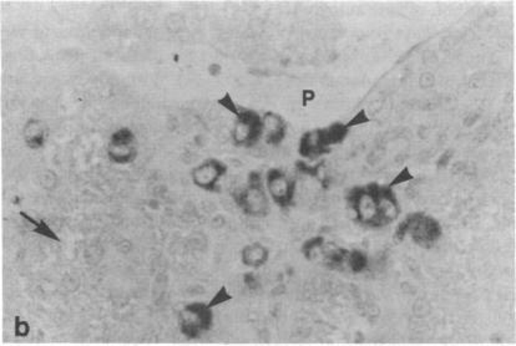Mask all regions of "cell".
<instances>
[{
  "label": "cell",
  "mask_w": 516,
  "mask_h": 346,
  "mask_svg": "<svg viewBox=\"0 0 516 346\" xmlns=\"http://www.w3.org/2000/svg\"><path fill=\"white\" fill-rule=\"evenodd\" d=\"M347 262L349 263L352 270L362 272L367 267L368 261L362 251H353V253H348Z\"/></svg>",
  "instance_id": "obj_14"
},
{
  "label": "cell",
  "mask_w": 516,
  "mask_h": 346,
  "mask_svg": "<svg viewBox=\"0 0 516 346\" xmlns=\"http://www.w3.org/2000/svg\"><path fill=\"white\" fill-rule=\"evenodd\" d=\"M22 137L25 145L32 150H39L46 141V129L44 123L38 118H30L22 129Z\"/></svg>",
  "instance_id": "obj_11"
},
{
  "label": "cell",
  "mask_w": 516,
  "mask_h": 346,
  "mask_svg": "<svg viewBox=\"0 0 516 346\" xmlns=\"http://www.w3.org/2000/svg\"><path fill=\"white\" fill-rule=\"evenodd\" d=\"M330 141L325 130L307 132L299 144V153L307 158H315L330 151Z\"/></svg>",
  "instance_id": "obj_9"
},
{
  "label": "cell",
  "mask_w": 516,
  "mask_h": 346,
  "mask_svg": "<svg viewBox=\"0 0 516 346\" xmlns=\"http://www.w3.org/2000/svg\"><path fill=\"white\" fill-rule=\"evenodd\" d=\"M267 190L278 206L287 207L291 205L293 200L296 184L282 171L275 168L267 173Z\"/></svg>",
  "instance_id": "obj_8"
},
{
  "label": "cell",
  "mask_w": 516,
  "mask_h": 346,
  "mask_svg": "<svg viewBox=\"0 0 516 346\" xmlns=\"http://www.w3.org/2000/svg\"><path fill=\"white\" fill-rule=\"evenodd\" d=\"M27 222L32 223L34 226L33 232L36 235H43L45 238H49V240H55V242H60V238L56 235L55 232L49 227V224L46 223L43 219H35V218L29 216L28 213L20 212L19 213Z\"/></svg>",
  "instance_id": "obj_13"
},
{
  "label": "cell",
  "mask_w": 516,
  "mask_h": 346,
  "mask_svg": "<svg viewBox=\"0 0 516 346\" xmlns=\"http://www.w3.org/2000/svg\"><path fill=\"white\" fill-rule=\"evenodd\" d=\"M286 123L278 113L267 112L262 118V136L269 145H278L286 136Z\"/></svg>",
  "instance_id": "obj_10"
},
{
  "label": "cell",
  "mask_w": 516,
  "mask_h": 346,
  "mask_svg": "<svg viewBox=\"0 0 516 346\" xmlns=\"http://www.w3.org/2000/svg\"><path fill=\"white\" fill-rule=\"evenodd\" d=\"M231 299H232V296L229 294V291L226 289V286H222V288L216 293V296H213L212 299H211V302L208 303V307H212L213 309V307H217L219 304H224V303L229 302Z\"/></svg>",
  "instance_id": "obj_16"
},
{
  "label": "cell",
  "mask_w": 516,
  "mask_h": 346,
  "mask_svg": "<svg viewBox=\"0 0 516 346\" xmlns=\"http://www.w3.org/2000/svg\"><path fill=\"white\" fill-rule=\"evenodd\" d=\"M267 259H269V251L266 247L259 243H253V244L245 247V249L242 251V262L248 267L258 268L264 265V263L267 262Z\"/></svg>",
  "instance_id": "obj_12"
},
{
  "label": "cell",
  "mask_w": 516,
  "mask_h": 346,
  "mask_svg": "<svg viewBox=\"0 0 516 346\" xmlns=\"http://www.w3.org/2000/svg\"><path fill=\"white\" fill-rule=\"evenodd\" d=\"M29 333H30L29 323L22 320L20 317H15V319H14V335L17 338H27Z\"/></svg>",
  "instance_id": "obj_15"
},
{
  "label": "cell",
  "mask_w": 516,
  "mask_h": 346,
  "mask_svg": "<svg viewBox=\"0 0 516 346\" xmlns=\"http://www.w3.org/2000/svg\"><path fill=\"white\" fill-rule=\"evenodd\" d=\"M227 172V166L217 160H208L192 171V181L200 188L210 192L219 190V179Z\"/></svg>",
  "instance_id": "obj_7"
},
{
  "label": "cell",
  "mask_w": 516,
  "mask_h": 346,
  "mask_svg": "<svg viewBox=\"0 0 516 346\" xmlns=\"http://www.w3.org/2000/svg\"><path fill=\"white\" fill-rule=\"evenodd\" d=\"M107 157L112 162L128 165L137 156L136 139L130 129H120L110 136L107 144Z\"/></svg>",
  "instance_id": "obj_6"
},
{
  "label": "cell",
  "mask_w": 516,
  "mask_h": 346,
  "mask_svg": "<svg viewBox=\"0 0 516 346\" xmlns=\"http://www.w3.org/2000/svg\"><path fill=\"white\" fill-rule=\"evenodd\" d=\"M381 188V187L376 184H370L367 187L355 188L351 192L349 203L360 223L367 224L370 227H381V212H379Z\"/></svg>",
  "instance_id": "obj_2"
},
{
  "label": "cell",
  "mask_w": 516,
  "mask_h": 346,
  "mask_svg": "<svg viewBox=\"0 0 516 346\" xmlns=\"http://www.w3.org/2000/svg\"><path fill=\"white\" fill-rule=\"evenodd\" d=\"M262 136V118L252 110H242L237 115L232 137L236 145L251 147Z\"/></svg>",
  "instance_id": "obj_5"
},
{
  "label": "cell",
  "mask_w": 516,
  "mask_h": 346,
  "mask_svg": "<svg viewBox=\"0 0 516 346\" xmlns=\"http://www.w3.org/2000/svg\"><path fill=\"white\" fill-rule=\"evenodd\" d=\"M368 121H369V118L365 115V111H360L351 123H348L347 126L348 127H352V126H355V125L368 123Z\"/></svg>",
  "instance_id": "obj_19"
},
{
  "label": "cell",
  "mask_w": 516,
  "mask_h": 346,
  "mask_svg": "<svg viewBox=\"0 0 516 346\" xmlns=\"http://www.w3.org/2000/svg\"><path fill=\"white\" fill-rule=\"evenodd\" d=\"M217 102H219L221 106H224V109H227L229 111L232 112V113H235L236 116L238 115L240 110H238L237 106H236V104L233 102V100H232V97H231L229 92H227V94H224V97H222V99H219Z\"/></svg>",
  "instance_id": "obj_17"
},
{
  "label": "cell",
  "mask_w": 516,
  "mask_h": 346,
  "mask_svg": "<svg viewBox=\"0 0 516 346\" xmlns=\"http://www.w3.org/2000/svg\"><path fill=\"white\" fill-rule=\"evenodd\" d=\"M212 307L203 303H192L179 315V330L187 339H197L212 326Z\"/></svg>",
  "instance_id": "obj_3"
},
{
  "label": "cell",
  "mask_w": 516,
  "mask_h": 346,
  "mask_svg": "<svg viewBox=\"0 0 516 346\" xmlns=\"http://www.w3.org/2000/svg\"><path fill=\"white\" fill-rule=\"evenodd\" d=\"M410 179H413V176L410 174L409 169H408V168H404L402 172L398 173V176H397V179L393 181L392 184H391L389 187H393V186H395V184H404V182H408V181H410Z\"/></svg>",
  "instance_id": "obj_18"
},
{
  "label": "cell",
  "mask_w": 516,
  "mask_h": 346,
  "mask_svg": "<svg viewBox=\"0 0 516 346\" xmlns=\"http://www.w3.org/2000/svg\"><path fill=\"white\" fill-rule=\"evenodd\" d=\"M236 202L243 212L252 217H264L269 212V198L264 192L259 173L252 172L248 177V186L236 195Z\"/></svg>",
  "instance_id": "obj_4"
},
{
  "label": "cell",
  "mask_w": 516,
  "mask_h": 346,
  "mask_svg": "<svg viewBox=\"0 0 516 346\" xmlns=\"http://www.w3.org/2000/svg\"><path fill=\"white\" fill-rule=\"evenodd\" d=\"M410 235L416 244L423 248H430L442 235V227L432 217L424 213H413L399 224L397 229V240H403Z\"/></svg>",
  "instance_id": "obj_1"
},
{
  "label": "cell",
  "mask_w": 516,
  "mask_h": 346,
  "mask_svg": "<svg viewBox=\"0 0 516 346\" xmlns=\"http://www.w3.org/2000/svg\"><path fill=\"white\" fill-rule=\"evenodd\" d=\"M245 282H246L247 286L251 288V289H254L257 286V284H254V283H257V280H256V277L253 274H247L245 277Z\"/></svg>",
  "instance_id": "obj_20"
}]
</instances>
